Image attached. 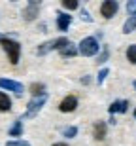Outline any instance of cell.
Masks as SVG:
<instances>
[{"mask_svg": "<svg viewBox=\"0 0 136 146\" xmlns=\"http://www.w3.org/2000/svg\"><path fill=\"white\" fill-rule=\"evenodd\" d=\"M0 46L4 48V51L8 53V59H10L11 65H17L19 63V55H21V44L17 40H11V38H2L0 40Z\"/></svg>", "mask_w": 136, "mask_h": 146, "instance_id": "1", "label": "cell"}, {"mask_svg": "<svg viewBox=\"0 0 136 146\" xmlns=\"http://www.w3.org/2000/svg\"><path fill=\"white\" fill-rule=\"evenodd\" d=\"M98 49H100L98 40H97V38H93V36L83 38L81 42H79V46H78V51H79L83 57H93V55H97Z\"/></svg>", "mask_w": 136, "mask_h": 146, "instance_id": "2", "label": "cell"}, {"mask_svg": "<svg viewBox=\"0 0 136 146\" xmlns=\"http://www.w3.org/2000/svg\"><path fill=\"white\" fill-rule=\"evenodd\" d=\"M45 101H47V93L45 95H42V97H34L30 103L27 104V112H25V118H34L36 114L42 110V106L45 104Z\"/></svg>", "mask_w": 136, "mask_h": 146, "instance_id": "3", "label": "cell"}, {"mask_svg": "<svg viewBox=\"0 0 136 146\" xmlns=\"http://www.w3.org/2000/svg\"><path fill=\"white\" fill-rule=\"evenodd\" d=\"M117 10H119V4L115 0H104L100 4V13H102L104 19H112L117 13Z\"/></svg>", "mask_w": 136, "mask_h": 146, "instance_id": "4", "label": "cell"}, {"mask_svg": "<svg viewBox=\"0 0 136 146\" xmlns=\"http://www.w3.org/2000/svg\"><path fill=\"white\" fill-rule=\"evenodd\" d=\"M38 10H40V0H30L28 6L23 10V17H25L27 21H34L36 15H38Z\"/></svg>", "mask_w": 136, "mask_h": 146, "instance_id": "5", "label": "cell"}, {"mask_svg": "<svg viewBox=\"0 0 136 146\" xmlns=\"http://www.w3.org/2000/svg\"><path fill=\"white\" fill-rule=\"evenodd\" d=\"M0 87H2V89H8V91H13V93H17V95H21V93L25 91L23 84H19V82H15V80H6V78H0Z\"/></svg>", "mask_w": 136, "mask_h": 146, "instance_id": "6", "label": "cell"}, {"mask_svg": "<svg viewBox=\"0 0 136 146\" xmlns=\"http://www.w3.org/2000/svg\"><path fill=\"white\" fill-rule=\"evenodd\" d=\"M78 108V99L74 97V95H68V97H64L62 101L59 103V110L60 112H74V110Z\"/></svg>", "mask_w": 136, "mask_h": 146, "instance_id": "7", "label": "cell"}, {"mask_svg": "<svg viewBox=\"0 0 136 146\" xmlns=\"http://www.w3.org/2000/svg\"><path fill=\"white\" fill-rule=\"evenodd\" d=\"M72 23V15H68V13H64V11H59L57 13V25H59V31H68V27H70Z\"/></svg>", "mask_w": 136, "mask_h": 146, "instance_id": "8", "label": "cell"}, {"mask_svg": "<svg viewBox=\"0 0 136 146\" xmlns=\"http://www.w3.org/2000/svg\"><path fill=\"white\" fill-rule=\"evenodd\" d=\"M127 108H129V101H114V103L108 106V112L110 114H115V112H127Z\"/></svg>", "mask_w": 136, "mask_h": 146, "instance_id": "9", "label": "cell"}, {"mask_svg": "<svg viewBox=\"0 0 136 146\" xmlns=\"http://www.w3.org/2000/svg\"><path fill=\"white\" fill-rule=\"evenodd\" d=\"M106 131H108L106 123H104V121H97L95 127H93V137H95L97 141H102L104 137H106Z\"/></svg>", "mask_w": 136, "mask_h": 146, "instance_id": "10", "label": "cell"}, {"mask_svg": "<svg viewBox=\"0 0 136 146\" xmlns=\"http://www.w3.org/2000/svg\"><path fill=\"white\" fill-rule=\"evenodd\" d=\"M53 49H57V40H49V42L42 44L38 48V55H45L49 51H53Z\"/></svg>", "mask_w": 136, "mask_h": 146, "instance_id": "11", "label": "cell"}, {"mask_svg": "<svg viewBox=\"0 0 136 146\" xmlns=\"http://www.w3.org/2000/svg\"><path fill=\"white\" fill-rule=\"evenodd\" d=\"M8 133H10V137H21L23 135V121L21 119H15Z\"/></svg>", "mask_w": 136, "mask_h": 146, "instance_id": "12", "label": "cell"}, {"mask_svg": "<svg viewBox=\"0 0 136 146\" xmlns=\"http://www.w3.org/2000/svg\"><path fill=\"white\" fill-rule=\"evenodd\" d=\"M59 53L62 55V57H74V55H76V53H79V51H78V46H76V44H72V42H70L68 46H66V48H62V49H60Z\"/></svg>", "mask_w": 136, "mask_h": 146, "instance_id": "13", "label": "cell"}, {"mask_svg": "<svg viewBox=\"0 0 136 146\" xmlns=\"http://www.w3.org/2000/svg\"><path fill=\"white\" fill-rule=\"evenodd\" d=\"M132 31H136V13L129 17V19L125 21V25H123V33L125 34H131Z\"/></svg>", "mask_w": 136, "mask_h": 146, "instance_id": "14", "label": "cell"}, {"mask_svg": "<svg viewBox=\"0 0 136 146\" xmlns=\"http://www.w3.org/2000/svg\"><path fill=\"white\" fill-rule=\"evenodd\" d=\"M10 108H11V101H10V97H8L6 93L0 91V112H8Z\"/></svg>", "mask_w": 136, "mask_h": 146, "instance_id": "15", "label": "cell"}, {"mask_svg": "<svg viewBox=\"0 0 136 146\" xmlns=\"http://www.w3.org/2000/svg\"><path fill=\"white\" fill-rule=\"evenodd\" d=\"M28 91L32 93L34 97H42V95H45V86L44 84H32L28 87Z\"/></svg>", "mask_w": 136, "mask_h": 146, "instance_id": "16", "label": "cell"}, {"mask_svg": "<svg viewBox=\"0 0 136 146\" xmlns=\"http://www.w3.org/2000/svg\"><path fill=\"white\" fill-rule=\"evenodd\" d=\"M127 59H129V63L136 65V44H131L127 48Z\"/></svg>", "mask_w": 136, "mask_h": 146, "instance_id": "17", "label": "cell"}, {"mask_svg": "<svg viewBox=\"0 0 136 146\" xmlns=\"http://www.w3.org/2000/svg\"><path fill=\"white\" fill-rule=\"evenodd\" d=\"M62 135H64L66 139H74V137L78 135V127H76V125H70V127H66V129H62Z\"/></svg>", "mask_w": 136, "mask_h": 146, "instance_id": "18", "label": "cell"}, {"mask_svg": "<svg viewBox=\"0 0 136 146\" xmlns=\"http://www.w3.org/2000/svg\"><path fill=\"white\" fill-rule=\"evenodd\" d=\"M62 6H64L66 10H76V8H79L78 0H62Z\"/></svg>", "mask_w": 136, "mask_h": 146, "instance_id": "19", "label": "cell"}, {"mask_svg": "<svg viewBox=\"0 0 136 146\" xmlns=\"http://www.w3.org/2000/svg\"><path fill=\"white\" fill-rule=\"evenodd\" d=\"M127 11H129L131 15L136 13V0H129V2H127Z\"/></svg>", "mask_w": 136, "mask_h": 146, "instance_id": "20", "label": "cell"}, {"mask_svg": "<svg viewBox=\"0 0 136 146\" xmlns=\"http://www.w3.org/2000/svg\"><path fill=\"white\" fill-rule=\"evenodd\" d=\"M108 74H110V70H108V68H102V70L98 72V78H97V82H98V84H102V82L106 80V76H108Z\"/></svg>", "mask_w": 136, "mask_h": 146, "instance_id": "21", "label": "cell"}, {"mask_svg": "<svg viewBox=\"0 0 136 146\" xmlns=\"http://www.w3.org/2000/svg\"><path fill=\"white\" fill-rule=\"evenodd\" d=\"M108 57H110V49H108V48H104L102 55H100V57H98V63H100V65H102L104 61H108Z\"/></svg>", "mask_w": 136, "mask_h": 146, "instance_id": "22", "label": "cell"}, {"mask_svg": "<svg viewBox=\"0 0 136 146\" xmlns=\"http://www.w3.org/2000/svg\"><path fill=\"white\" fill-rule=\"evenodd\" d=\"M6 146H30V144H27L23 141H10V142H6Z\"/></svg>", "mask_w": 136, "mask_h": 146, "instance_id": "23", "label": "cell"}, {"mask_svg": "<svg viewBox=\"0 0 136 146\" xmlns=\"http://www.w3.org/2000/svg\"><path fill=\"white\" fill-rule=\"evenodd\" d=\"M81 19H83V21H89V23L93 21V17H91V13H89L87 10H81Z\"/></svg>", "mask_w": 136, "mask_h": 146, "instance_id": "24", "label": "cell"}, {"mask_svg": "<svg viewBox=\"0 0 136 146\" xmlns=\"http://www.w3.org/2000/svg\"><path fill=\"white\" fill-rule=\"evenodd\" d=\"M89 82H91V78H89V76H87V78H81V84H89Z\"/></svg>", "mask_w": 136, "mask_h": 146, "instance_id": "25", "label": "cell"}, {"mask_svg": "<svg viewBox=\"0 0 136 146\" xmlns=\"http://www.w3.org/2000/svg\"><path fill=\"white\" fill-rule=\"evenodd\" d=\"M53 146H68L66 142H57V144H53Z\"/></svg>", "mask_w": 136, "mask_h": 146, "instance_id": "26", "label": "cell"}, {"mask_svg": "<svg viewBox=\"0 0 136 146\" xmlns=\"http://www.w3.org/2000/svg\"><path fill=\"white\" fill-rule=\"evenodd\" d=\"M134 118H136V108H134Z\"/></svg>", "mask_w": 136, "mask_h": 146, "instance_id": "27", "label": "cell"}, {"mask_svg": "<svg viewBox=\"0 0 136 146\" xmlns=\"http://www.w3.org/2000/svg\"><path fill=\"white\" fill-rule=\"evenodd\" d=\"M134 89H136V80H134Z\"/></svg>", "mask_w": 136, "mask_h": 146, "instance_id": "28", "label": "cell"}]
</instances>
